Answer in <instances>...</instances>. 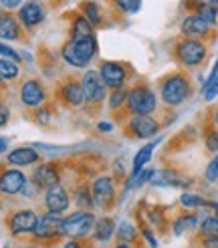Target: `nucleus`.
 I'll list each match as a JSON object with an SVG mask.
<instances>
[{
    "instance_id": "43",
    "label": "nucleus",
    "mask_w": 218,
    "mask_h": 248,
    "mask_svg": "<svg viewBox=\"0 0 218 248\" xmlns=\"http://www.w3.org/2000/svg\"><path fill=\"white\" fill-rule=\"evenodd\" d=\"M200 244L202 246H208V248H218V238H204Z\"/></svg>"
},
{
    "instance_id": "30",
    "label": "nucleus",
    "mask_w": 218,
    "mask_h": 248,
    "mask_svg": "<svg viewBox=\"0 0 218 248\" xmlns=\"http://www.w3.org/2000/svg\"><path fill=\"white\" fill-rule=\"evenodd\" d=\"M73 36H85V34H93V24L85 18V16H75L73 18Z\"/></svg>"
},
{
    "instance_id": "3",
    "label": "nucleus",
    "mask_w": 218,
    "mask_h": 248,
    "mask_svg": "<svg viewBox=\"0 0 218 248\" xmlns=\"http://www.w3.org/2000/svg\"><path fill=\"white\" fill-rule=\"evenodd\" d=\"M125 105L131 115H152L157 107V99H156V93L148 85L140 83L127 91Z\"/></svg>"
},
{
    "instance_id": "10",
    "label": "nucleus",
    "mask_w": 218,
    "mask_h": 248,
    "mask_svg": "<svg viewBox=\"0 0 218 248\" xmlns=\"http://www.w3.org/2000/svg\"><path fill=\"white\" fill-rule=\"evenodd\" d=\"M212 27L208 20H204L202 16L198 15H190L182 20V36H192V39H208L210 32H212Z\"/></svg>"
},
{
    "instance_id": "21",
    "label": "nucleus",
    "mask_w": 218,
    "mask_h": 248,
    "mask_svg": "<svg viewBox=\"0 0 218 248\" xmlns=\"http://www.w3.org/2000/svg\"><path fill=\"white\" fill-rule=\"evenodd\" d=\"M71 43H73V46L77 48V53L87 61H89L97 55V41H95V36L93 34H85V36H73L71 39Z\"/></svg>"
},
{
    "instance_id": "29",
    "label": "nucleus",
    "mask_w": 218,
    "mask_h": 248,
    "mask_svg": "<svg viewBox=\"0 0 218 248\" xmlns=\"http://www.w3.org/2000/svg\"><path fill=\"white\" fill-rule=\"evenodd\" d=\"M200 238H218V216L200 222Z\"/></svg>"
},
{
    "instance_id": "22",
    "label": "nucleus",
    "mask_w": 218,
    "mask_h": 248,
    "mask_svg": "<svg viewBox=\"0 0 218 248\" xmlns=\"http://www.w3.org/2000/svg\"><path fill=\"white\" fill-rule=\"evenodd\" d=\"M113 232H115V222L111 218H99V220H95V224H93V238L95 240H99V242L111 240Z\"/></svg>"
},
{
    "instance_id": "33",
    "label": "nucleus",
    "mask_w": 218,
    "mask_h": 248,
    "mask_svg": "<svg viewBox=\"0 0 218 248\" xmlns=\"http://www.w3.org/2000/svg\"><path fill=\"white\" fill-rule=\"evenodd\" d=\"M136 236H138V230L133 228V224H129V222H124V224L119 226V230H117V238L121 240L119 242L121 246H124V244L127 246V242H131Z\"/></svg>"
},
{
    "instance_id": "49",
    "label": "nucleus",
    "mask_w": 218,
    "mask_h": 248,
    "mask_svg": "<svg viewBox=\"0 0 218 248\" xmlns=\"http://www.w3.org/2000/svg\"><path fill=\"white\" fill-rule=\"evenodd\" d=\"M0 2H2V4H4V0H0Z\"/></svg>"
},
{
    "instance_id": "12",
    "label": "nucleus",
    "mask_w": 218,
    "mask_h": 248,
    "mask_svg": "<svg viewBox=\"0 0 218 248\" xmlns=\"http://www.w3.org/2000/svg\"><path fill=\"white\" fill-rule=\"evenodd\" d=\"M24 184H27V178L20 170H15V168H8L0 173V192L6 194V196H15V194H20Z\"/></svg>"
},
{
    "instance_id": "28",
    "label": "nucleus",
    "mask_w": 218,
    "mask_h": 248,
    "mask_svg": "<svg viewBox=\"0 0 218 248\" xmlns=\"http://www.w3.org/2000/svg\"><path fill=\"white\" fill-rule=\"evenodd\" d=\"M81 12L85 15V18L93 24V27H99L101 24V8L97 6L95 2H83L81 4Z\"/></svg>"
},
{
    "instance_id": "9",
    "label": "nucleus",
    "mask_w": 218,
    "mask_h": 248,
    "mask_svg": "<svg viewBox=\"0 0 218 248\" xmlns=\"http://www.w3.org/2000/svg\"><path fill=\"white\" fill-rule=\"evenodd\" d=\"M45 16H47V8L39 0H29V2H24L18 10V20L24 29H32L36 24H41L45 20Z\"/></svg>"
},
{
    "instance_id": "32",
    "label": "nucleus",
    "mask_w": 218,
    "mask_h": 248,
    "mask_svg": "<svg viewBox=\"0 0 218 248\" xmlns=\"http://www.w3.org/2000/svg\"><path fill=\"white\" fill-rule=\"evenodd\" d=\"M180 204L184 206L186 210H196V208H202V206H206V200L204 198H200V196H196V194H182L180 196Z\"/></svg>"
},
{
    "instance_id": "35",
    "label": "nucleus",
    "mask_w": 218,
    "mask_h": 248,
    "mask_svg": "<svg viewBox=\"0 0 218 248\" xmlns=\"http://www.w3.org/2000/svg\"><path fill=\"white\" fill-rule=\"evenodd\" d=\"M115 6L125 15H136L141 8V0H115Z\"/></svg>"
},
{
    "instance_id": "36",
    "label": "nucleus",
    "mask_w": 218,
    "mask_h": 248,
    "mask_svg": "<svg viewBox=\"0 0 218 248\" xmlns=\"http://www.w3.org/2000/svg\"><path fill=\"white\" fill-rule=\"evenodd\" d=\"M75 196H77V204H81L83 208H91L93 206V194H91V190L81 188V190L75 192Z\"/></svg>"
},
{
    "instance_id": "7",
    "label": "nucleus",
    "mask_w": 218,
    "mask_h": 248,
    "mask_svg": "<svg viewBox=\"0 0 218 248\" xmlns=\"http://www.w3.org/2000/svg\"><path fill=\"white\" fill-rule=\"evenodd\" d=\"M160 131V123H157L152 115H131L127 123V133L138 140H148Z\"/></svg>"
},
{
    "instance_id": "5",
    "label": "nucleus",
    "mask_w": 218,
    "mask_h": 248,
    "mask_svg": "<svg viewBox=\"0 0 218 248\" xmlns=\"http://www.w3.org/2000/svg\"><path fill=\"white\" fill-rule=\"evenodd\" d=\"M83 93H85V103L97 105L107 97V85L101 77L99 71H87L83 75Z\"/></svg>"
},
{
    "instance_id": "31",
    "label": "nucleus",
    "mask_w": 218,
    "mask_h": 248,
    "mask_svg": "<svg viewBox=\"0 0 218 248\" xmlns=\"http://www.w3.org/2000/svg\"><path fill=\"white\" fill-rule=\"evenodd\" d=\"M154 170H140L138 173H131V182H129V186L127 188H141L143 184H148L152 178H154Z\"/></svg>"
},
{
    "instance_id": "20",
    "label": "nucleus",
    "mask_w": 218,
    "mask_h": 248,
    "mask_svg": "<svg viewBox=\"0 0 218 248\" xmlns=\"http://www.w3.org/2000/svg\"><path fill=\"white\" fill-rule=\"evenodd\" d=\"M0 39H4V41L20 39V22L10 12H2L0 15Z\"/></svg>"
},
{
    "instance_id": "16",
    "label": "nucleus",
    "mask_w": 218,
    "mask_h": 248,
    "mask_svg": "<svg viewBox=\"0 0 218 248\" xmlns=\"http://www.w3.org/2000/svg\"><path fill=\"white\" fill-rule=\"evenodd\" d=\"M59 180H61V170H59V166H57V164H45V166H41V168H36L34 180H32V182L39 184V188H51V186L59 184Z\"/></svg>"
},
{
    "instance_id": "46",
    "label": "nucleus",
    "mask_w": 218,
    "mask_h": 248,
    "mask_svg": "<svg viewBox=\"0 0 218 248\" xmlns=\"http://www.w3.org/2000/svg\"><path fill=\"white\" fill-rule=\"evenodd\" d=\"M6 147H8V140L6 138H0V154L6 152Z\"/></svg>"
},
{
    "instance_id": "13",
    "label": "nucleus",
    "mask_w": 218,
    "mask_h": 248,
    "mask_svg": "<svg viewBox=\"0 0 218 248\" xmlns=\"http://www.w3.org/2000/svg\"><path fill=\"white\" fill-rule=\"evenodd\" d=\"M45 204H47V210H51V212H61L63 214L65 210L71 206L69 192L63 188V186L55 184V186H51V188H47Z\"/></svg>"
},
{
    "instance_id": "25",
    "label": "nucleus",
    "mask_w": 218,
    "mask_h": 248,
    "mask_svg": "<svg viewBox=\"0 0 218 248\" xmlns=\"http://www.w3.org/2000/svg\"><path fill=\"white\" fill-rule=\"evenodd\" d=\"M216 95H218V63L214 65L208 81H206L204 87H202V97H204V101H212Z\"/></svg>"
},
{
    "instance_id": "24",
    "label": "nucleus",
    "mask_w": 218,
    "mask_h": 248,
    "mask_svg": "<svg viewBox=\"0 0 218 248\" xmlns=\"http://www.w3.org/2000/svg\"><path fill=\"white\" fill-rule=\"evenodd\" d=\"M63 59L67 61V63H69L71 67H77V69H83V67H87V65H89L87 61H85V59L77 53V48L73 46V43H71V41L63 46Z\"/></svg>"
},
{
    "instance_id": "6",
    "label": "nucleus",
    "mask_w": 218,
    "mask_h": 248,
    "mask_svg": "<svg viewBox=\"0 0 218 248\" xmlns=\"http://www.w3.org/2000/svg\"><path fill=\"white\" fill-rule=\"evenodd\" d=\"M115 182L109 176H101L97 178L91 186V194H93V204L97 208H111L113 200H115Z\"/></svg>"
},
{
    "instance_id": "11",
    "label": "nucleus",
    "mask_w": 218,
    "mask_h": 248,
    "mask_svg": "<svg viewBox=\"0 0 218 248\" xmlns=\"http://www.w3.org/2000/svg\"><path fill=\"white\" fill-rule=\"evenodd\" d=\"M36 220H39V216H36L32 210H18V212H15L10 216L8 220V228L10 232L15 234V236H20V234H31L36 226Z\"/></svg>"
},
{
    "instance_id": "1",
    "label": "nucleus",
    "mask_w": 218,
    "mask_h": 248,
    "mask_svg": "<svg viewBox=\"0 0 218 248\" xmlns=\"http://www.w3.org/2000/svg\"><path fill=\"white\" fill-rule=\"evenodd\" d=\"M174 59L176 63L186 69L200 67L206 57H208V46L202 39H192V36H182L174 45Z\"/></svg>"
},
{
    "instance_id": "40",
    "label": "nucleus",
    "mask_w": 218,
    "mask_h": 248,
    "mask_svg": "<svg viewBox=\"0 0 218 248\" xmlns=\"http://www.w3.org/2000/svg\"><path fill=\"white\" fill-rule=\"evenodd\" d=\"M8 119H10V111H8V107H6L4 103H0V127H4L6 123H8Z\"/></svg>"
},
{
    "instance_id": "42",
    "label": "nucleus",
    "mask_w": 218,
    "mask_h": 248,
    "mask_svg": "<svg viewBox=\"0 0 218 248\" xmlns=\"http://www.w3.org/2000/svg\"><path fill=\"white\" fill-rule=\"evenodd\" d=\"M141 234H143V236H145V240H148L152 246H157V240L154 238V234H152L148 228H141Z\"/></svg>"
},
{
    "instance_id": "26",
    "label": "nucleus",
    "mask_w": 218,
    "mask_h": 248,
    "mask_svg": "<svg viewBox=\"0 0 218 248\" xmlns=\"http://www.w3.org/2000/svg\"><path fill=\"white\" fill-rule=\"evenodd\" d=\"M198 226V216L196 214H182L174 220V234L180 236V234H184L188 228H196Z\"/></svg>"
},
{
    "instance_id": "4",
    "label": "nucleus",
    "mask_w": 218,
    "mask_h": 248,
    "mask_svg": "<svg viewBox=\"0 0 218 248\" xmlns=\"http://www.w3.org/2000/svg\"><path fill=\"white\" fill-rule=\"evenodd\" d=\"M93 222H95V218H93L91 212H87V210H79V212L63 218V222H61V234L71 236V238L87 236L89 230L93 228Z\"/></svg>"
},
{
    "instance_id": "17",
    "label": "nucleus",
    "mask_w": 218,
    "mask_h": 248,
    "mask_svg": "<svg viewBox=\"0 0 218 248\" xmlns=\"http://www.w3.org/2000/svg\"><path fill=\"white\" fill-rule=\"evenodd\" d=\"M152 182H154V186H157V188H188V186L192 184V180L182 178L180 173H176V171L154 173Z\"/></svg>"
},
{
    "instance_id": "2",
    "label": "nucleus",
    "mask_w": 218,
    "mask_h": 248,
    "mask_svg": "<svg viewBox=\"0 0 218 248\" xmlns=\"http://www.w3.org/2000/svg\"><path fill=\"white\" fill-rule=\"evenodd\" d=\"M192 95V81L186 73H172L160 81V97L168 107H178Z\"/></svg>"
},
{
    "instance_id": "39",
    "label": "nucleus",
    "mask_w": 218,
    "mask_h": 248,
    "mask_svg": "<svg viewBox=\"0 0 218 248\" xmlns=\"http://www.w3.org/2000/svg\"><path fill=\"white\" fill-rule=\"evenodd\" d=\"M0 57L10 59V61H15V63H20V55L15 51V48H10V46H6L2 43H0Z\"/></svg>"
},
{
    "instance_id": "15",
    "label": "nucleus",
    "mask_w": 218,
    "mask_h": 248,
    "mask_svg": "<svg viewBox=\"0 0 218 248\" xmlns=\"http://www.w3.org/2000/svg\"><path fill=\"white\" fill-rule=\"evenodd\" d=\"M45 97H47V93H45L43 85L39 81L29 79V81L22 83V87H20V101L27 107H39L45 101Z\"/></svg>"
},
{
    "instance_id": "34",
    "label": "nucleus",
    "mask_w": 218,
    "mask_h": 248,
    "mask_svg": "<svg viewBox=\"0 0 218 248\" xmlns=\"http://www.w3.org/2000/svg\"><path fill=\"white\" fill-rule=\"evenodd\" d=\"M125 101H127V89H124V87H117V89L111 93V97H109V107H111L113 111L125 107Z\"/></svg>"
},
{
    "instance_id": "38",
    "label": "nucleus",
    "mask_w": 218,
    "mask_h": 248,
    "mask_svg": "<svg viewBox=\"0 0 218 248\" xmlns=\"http://www.w3.org/2000/svg\"><path fill=\"white\" fill-rule=\"evenodd\" d=\"M206 147H208L210 152H218V129L206 131Z\"/></svg>"
},
{
    "instance_id": "18",
    "label": "nucleus",
    "mask_w": 218,
    "mask_h": 248,
    "mask_svg": "<svg viewBox=\"0 0 218 248\" xmlns=\"http://www.w3.org/2000/svg\"><path fill=\"white\" fill-rule=\"evenodd\" d=\"M61 97L63 101L71 107H81L85 103V93H83V85L77 81H67L61 87Z\"/></svg>"
},
{
    "instance_id": "41",
    "label": "nucleus",
    "mask_w": 218,
    "mask_h": 248,
    "mask_svg": "<svg viewBox=\"0 0 218 248\" xmlns=\"http://www.w3.org/2000/svg\"><path fill=\"white\" fill-rule=\"evenodd\" d=\"M36 121H39L41 125H45V123L48 121V109L41 107V109H39V113H36Z\"/></svg>"
},
{
    "instance_id": "27",
    "label": "nucleus",
    "mask_w": 218,
    "mask_h": 248,
    "mask_svg": "<svg viewBox=\"0 0 218 248\" xmlns=\"http://www.w3.org/2000/svg\"><path fill=\"white\" fill-rule=\"evenodd\" d=\"M18 63L10 59H0V79L4 81H15L18 77Z\"/></svg>"
},
{
    "instance_id": "14",
    "label": "nucleus",
    "mask_w": 218,
    "mask_h": 248,
    "mask_svg": "<svg viewBox=\"0 0 218 248\" xmlns=\"http://www.w3.org/2000/svg\"><path fill=\"white\" fill-rule=\"evenodd\" d=\"M101 77L105 81V85L109 87V89H117V87H124L125 79H127V71L124 65L119 63H113V61H107V63L101 65L99 69Z\"/></svg>"
},
{
    "instance_id": "37",
    "label": "nucleus",
    "mask_w": 218,
    "mask_h": 248,
    "mask_svg": "<svg viewBox=\"0 0 218 248\" xmlns=\"http://www.w3.org/2000/svg\"><path fill=\"white\" fill-rule=\"evenodd\" d=\"M206 180L208 182H216L218 180V152H216V157H212V162L208 164V168H206Z\"/></svg>"
},
{
    "instance_id": "44",
    "label": "nucleus",
    "mask_w": 218,
    "mask_h": 248,
    "mask_svg": "<svg viewBox=\"0 0 218 248\" xmlns=\"http://www.w3.org/2000/svg\"><path fill=\"white\" fill-rule=\"evenodd\" d=\"M111 129H113V125L109 121H101L99 123V131H111Z\"/></svg>"
},
{
    "instance_id": "47",
    "label": "nucleus",
    "mask_w": 218,
    "mask_h": 248,
    "mask_svg": "<svg viewBox=\"0 0 218 248\" xmlns=\"http://www.w3.org/2000/svg\"><path fill=\"white\" fill-rule=\"evenodd\" d=\"M212 206V210H214V216H218V202H214V204H210Z\"/></svg>"
},
{
    "instance_id": "48",
    "label": "nucleus",
    "mask_w": 218,
    "mask_h": 248,
    "mask_svg": "<svg viewBox=\"0 0 218 248\" xmlns=\"http://www.w3.org/2000/svg\"><path fill=\"white\" fill-rule=\"evenodd\" d=\"M208 2H212V4H216V6H218V0H208Z\"/></svg>"
},
{
    "instance_id": "23",
    "label": "nucleus",
    "mask_w": 218,
    "mask_h": 248,
    "mask_svg": "<svg viewBox=\"0 0 218 248\" xmlns=\"http://www.w3.org/2000/svg\"><path fill=\"white\" fill-rule=\"evenodd\" d=\"M157 145V141H152V143H148V145H143L141 150L136 154V157H133V166H131V173H138L145 164L150 162V157H152V154H154V147Z\"/></svg>"
},
{
    "instance_id": "45",
    "label": "nucleus",
    "mask_w": 218,
    "mask_h": 248,
    "mask_svg": "<svg viewBox=\"0 0 218 248\" xmlns=\"http://www.w3.org/2000/svg\"><path fill=\"white\" fill-rule=\"evenodd\" d=\"M20 4V0H4V6H8V8H16Z\"/></svg>"
},
{
    "instance_id": "19",
    "label": "nucleus",
    "mask_w": 218,
    "mask_h": 248,
    "mask_svg": "<svg viewBox=\"0 0 218 248\" xmlns=\"http://www.w3.org/2000/svg\"><path fill=\"white\" fill-rule=\"evenodd\" d=\"M8 164L12 166H32L41 159V155L36 154L34 147H16L8 154Z\"/></svg>"
},
{
    "instance_id": "8",
    "label": "nucleus",
    "mask_w": 218,
    "mask_h": 248,
    "mask_svg": "<svg viewBox=\"0 0 218 248\" xmlns=\"http://www.w3.org/2000/svg\"><path fill=\"white\" fill-rule=\"evenodd\" d=\"M61 222H63V218H61V212H48L45 216H41L39 220H36V226L32 230L34 238H57L61 234Z\"/></svg>"
}]
</instances>
